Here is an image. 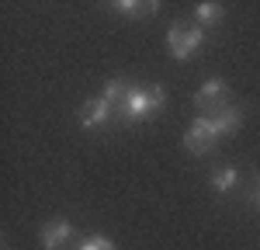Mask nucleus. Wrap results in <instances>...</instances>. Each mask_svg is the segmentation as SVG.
Instances as JSON below:
<instances>
[{
    "label": "nucleus",
    "mask_w": 260,
    "mask_h": 250,
    "mask_svg": "<svg viewBox=\"0 0 260 250\" xmlns=\"http://www.w3.org/2000/svg\"><path fill=\"white\" fill-rule=\"evenodd\" d=\"M167 104V94H163L160 83H149V87H132L128 98L115 108L121 122H149L160 115V108Z\"/></svg>",
    "instance_id": "nucleus-1"
},
{
    "label": "nucleus",
    "mask_w": 260,
    "mask_h": 250,
    "mask_svg": "<svg viewBox=\"0 0 260 250\" xmlns=\"http://www.w3.org/2000/svg\"><path fill=\"white\" fill-rule=\"evenodd\" d=\"M201 45H205V28L201 24H170V32H167V52H170V59L177 63H187L191 56H198Z\"/></svg>",
    "instance_id": "nucleus-2"
},
{
    "label": "nucleus",
    "mask_w": 260,
    "mask_h": 250,
    "mask_svg": "<svg viewBox=\"0 0 260 250\" xmlns=\"http://www.w3.org/2000/svg\"><path fill=\"white\" fill-rule=\"evenodd\" d=\"M184 146H187V153H198V157L212 153V149L219 146V132H215V125H212L208 115H198L194 122L187 125V132H184Z\"/></svg>",
    "instance_id": "nucleus-3"
},
{
    "label": "nucleus",
    "mask_w": 260,
    "mask_h": 250,
    "mask_svg": "<svg viewBox=\"0 0 260 250\" xmlns=\"http://www.w3.org/2000/svg\"><path fill=\"white\" fill-rule=\"evenodd\" d=\"M194 104H198L201 115H215L219 108H225V104H229V83L222 80V77L205 80L198 87V94H194Z\"/></svg>",
    "instance_id": "nucleus-4"
},
{
    "label": "nucleus",
    "mask_w": 260,
    "mask_h": 250,
    "mask_svg": "<svg viewBox=\"0 0 260 250\" xmlns=\"http://www.w3.org/2000/svg\"><path fill=\"white\" fill-rule=\"evenodd\" d=\"M115 118V108L104 101V98H87V104L80 108V125L83 129H104Z\"/></svg>",
    "instance_id": "nucleus-5"
},
{
    "label": "nucleus",
    "mask_w": 260,
    "mask_h": 250,
    "mask_svg": "<svg viewBox=\"0 0 260 250\" xmlns=\"http://www.w3.org/2000/svg\"><path fill=\"white\" fill-rule=\"evenodd\" d=\"M70 236H73V226H70V219H52V223H45L39 233V243L42 250H59L70 243Z\"/></svg>",
    "instance_id": "nucleus-6"
},
{
    "label": "nucleus",
    "mask_w": 260,
    "mask_h": 250,
    "mask_svg": "<svg viewBox=\"0 0 260 250\" xmlns=\"http://www.w3.org/2000/svg\"><path fill=\"white\" fill-rule=\"evenodd\" d=\"M208 118H212V125H215V132H219V139H222V136H236V132H240L243 111L236 104H225V108H219V111L208 115Z\"/></svg>",
    "instance_id": "nucleus-7"
},
{
    "label": "nucleus",
    "mask_w": 260,
    "mask_h": 250,
    "mask_svg": "<svg viewBox=\"0 0 260 250\" xmlns=\"http://www.w3.org/2000/svg\"><path fill=\"white\" fill-rule=\"evenodd\" d=\"M111 11H115V14H125V18H149V14L160 11V4H156V0H149V4H139V0H118V4H111Z\"/></svg>",
    "instance_id": "nucleus-8"
},
{
    "label": "nucleus",
    "mask_w": 260,
    "mask_h": 250,
    "mask_svg": "<svg viewBox=\"0 0 260 250\" xmlns=\"http://www.w3.org/2000/svg\"><path fill=\"white\" fill-rule=\"evenodd\" d=\"M225 18V7L222 4H198L194 7V24H201V28H212V24H219V21Z\"/></svg>",
    "instance_id": "nucleus-9"
},
{
    "label": "nucleus",
    "mask_w": 260,
    "mask_h": 250,
    "mask_svg": "<svg viewBox=\"0 0 260 250\" xmlns=\"http://www.w3.org/2000/svg\"><path fill=\"white\" fill-rule=\"evenodd\" d=\"M236 184H240V170H236V167H219V170L212 174V188H215L219 195L233 191Z\"/></svg>",
    "instance_id": "nucleus-10"
},
{
    "label": "nucleus",
    "mask_w": 260,
    "mask_h": 250,
    "mask_svg": "<svg viewBox=\"0 0 260 250\" xmlns=\"http://www.w3.org/2000/svg\"><path fill=\"white\" fill-rule=\"evenodd\" d=\"M128 90H132V83H128V80H108V83H104V94H101V98L111 104V108H118V104L128 98Z\"/></svg>",
    "instance_id": "nucleus-11"
},
{
    "label": "nucleus",
    "mask_w": 260,
    "mask_h": 250,
    "mask_svg": "<svg viewBox=\"0 0 260 250\" xmlns=\"http://www.w3.org/2000/svg\"><path fill=\"white\" fill-rule=\"evenodd\" d=\"M77 250H118V247H115L108 236H87V240H83Z\"/></svg>",
    "instance_id": "nucleus-12"
},
{
    "label": "nucleus",
    "mask_w": 260,
    "mask_h": 250,
    "mask_svg": "<svg viewBox=\"0 0 260 250\" xmlns=\"http://www.w3.org/2000/svg\"><path fill=\"white\" fill-rule=\"evenodd\" d=\"M257 205H260V188H257Z\"/></svg>",
    "instance_id": "nucleus-13"
}]
</instances>
